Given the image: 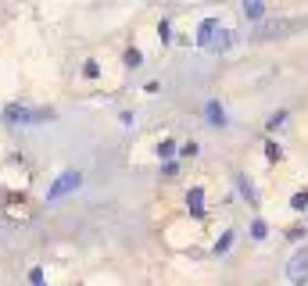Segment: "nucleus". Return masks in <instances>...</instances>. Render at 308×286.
I'll return each mask as SVG.
<instances>
[{
  "label": "nucleus",
  "instance_id": "nucleus-1",
  "mask_svg": "<svg viewBox=\"0 0 308 286\" xmlns=\"http://www.w3.org/2000/svg\"><path fill=\"white\" fill-rule=\"evenodd\" d=\"M79 183H83V176H79V172H65V176H58V183L47 190V200H61L65 193H72Z\"/></svg>",
  "mask_w": 308,
  "mask_h": 286
},
{
  "label": "nucleus",
  "instance_id": "nucleus-2",
  "mask_svg": "<svg viewBox=\"0 0 308 286\" xmlns=\"http://www.w3.org/2000/svg\"><path fill=\"white\" fill-rule=\"evenodd\" d=\"M287 275H290V282H304L308 279V251H297L287 261Z\"/></svg>",
  "mask_w": 308,
  "mask_h": 286
},
{
  "label": "nucleus",
  "instance_id": "nucleus-4",
  "mask_svg": "<svg viewBox=\"0 0 308 286\" xmlns=\"http://www.w3.org/2000/svg\"><path fill=\"white\" fill-rule=\"evenodd\" d=\"M208 122H219V126L226 122V115H222V107H219V104H208Z\"/></svg>",
  "mask_w": 308,
  "mask_h": 286
},
{
  "label": "nucleus",
  "instance_id": "nucleus-6",
  "mask_svg": "<svg viewBox=\"0 0 308 286\" xmlns=\"http://www.w3.org/2000/svg\"><path fill=\"white\" fill-rule=\"evenodd\" d=\"M126 65H133V68H136V65H140V54H136V50H129V54H126Z\"/></svg>",
  "mask_w": 308,
  "mask_h": 286
},
{
  "label": "nucleus",
  "instance_id": "nucleus-5",
  "mask_svg": "<svg viewBox=\"0 0 308 286\" xmlns=\"http://www.w3.org/2000/svg\"><path fill=\"white\" fill-rule=\"evenodd\" d=\"M290 204H294V208H308V193H297Z\"/></svg>",
  "mask_w": 308,
  "mask_h": 286
},
{
  "label": "nucleus",
  "instance_id": "nucleus-3",
  "mask_svg": "<svg viewBox=\"0 0 308 286\" xmlns=\"http://www.w3.org/2000/svg\"><path fill=\"white\" fill-rule=\"evenodd\" d=\"M244 15L247 18H262V0H244Z\"/></svg>",
  "mask_w": 308,
  "mask_h": 286
}]
</instances>
